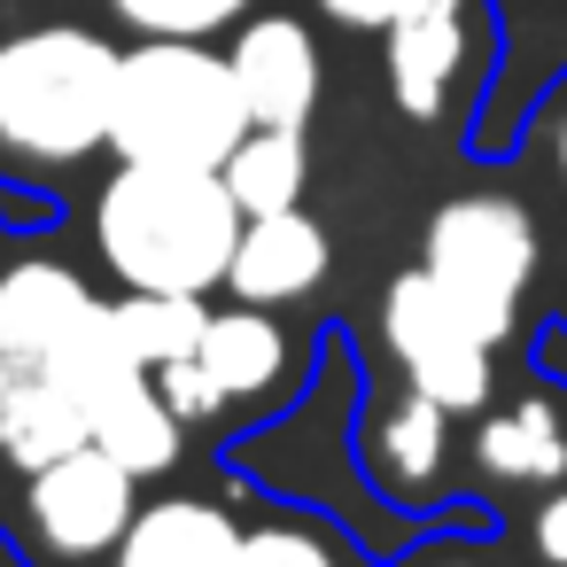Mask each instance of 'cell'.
I'll return each instance as SVG.
<instances>
[{
	"label": "cell",
	"mask_w": 567,
	"mask_h": 567,
	"mask_svg": "<svg viewBox=\"0 0 567 567\" xmlns=\"http://www.w3.org/2000/svg\"><path fill=\"white\" fill-rule=\"evenodd\" d=\"M241 218L249 210L234 203L226 172H195V164H125L94 195V241L125 288H179V296L218 288Z\"/></svg>",
	"instance_id": "1"
},
{
	"label": "cell",
	"mask_w": 567,
	"mask_h": 567,
	"mask_svg": "<svg viewBox=\"0 0 567 567\" xmlns=\"http://www.w3.org/2000/svg\"><path fill=\"white\" fill-rule=\"evenodd\" d=\"M249 102L234 79V55H210L203 40H141L117 71L110 148L117 164H195L226 172V156L249 133Z\"/></svg>",
	"instance_id": "2"
},
{
	"label": "cell",
	"mask_w": 567,
	"mask_h": 567,
	"mask_svg": "<svg viewBox=\"0 0 567 567\" xmlns=\"http://www.w3.org/2000/svg\"><path fill=\"white\" fill-rule=\"evenodd\" d=\"M125 55L79 24H40L0 40V156L63 172L110 148Z\"/></svg>",
	"instance_id": "3"
},
{
	"label": "cell",
	"mask_w": 567,
	"mask_h": 567,
	"mask_svg": "<svg viewBox=\"0 0 567 567\" xmlns=\"http://www.w3.org/2000/svg\"><path fill=\"white\" fill-rule=\"evenodd\" d=\"M420 265L474 311V327L505 350L520 311H528V288L544 272V241H536V218L513 203V195H458L427 218L420 234Z\"/></svg>",
	"instance_id": "4"
},
{
	"label": "cell",
	"mask_w": 567,
	"mask_h": 567,
	"mask_svg": "<svg viewBox=\"0 0 567 567\" xmlns=\"http://www.w3.org/2000/svg\"><path fill=\"white\" fill-rule=\"evenodd\" d=\"M381 342H389L396 373L412 389H427L435 404L489 412V396H497V342L474 327V311L427 265H412V272L389 280V296H381Z\"/></svg>",
	"instance_id": "5"
},
{
	"label": "cell",
	"mask_w": 567,
	"mask_h": 567,
	"mask_svg": "<svg viewBox=\"0 0 567 567\" xmlns=\"http://www.w3.org/2000/svg\"><path fill=\"white\" fill-rule=\"evenodd\" d=\"M133 466L110 458L102 443H79L48 466L24 474V520H32V544L48 559H102L125 544V528L141 520L133 505Z\"/></svg>",
	"instance_id": "6"
},
{
	"label": "cell",
	"mask_w": 567,
	"mask_h": 567,
	"mask_svg": "<svg viewBox=\"0 0 567 567\" xmlns=\"http://www.w3.org/2000/svg\"><path fill=\"white\" fill-rule=\"evenodd\" d=\"M389 94L404 117L435 125L474 55V0H404L389 17Z\"/></svg>",
	"instance_id": "7"
},
{
	"label": "cell",
	"mask_w": 567,
	"mask_h": 567,
	"mask_svg": "<svg viewBox=\"0 0 567 567\" xmlns=\"http://www.w3.org/2000/svg\"><path fill=\"white\" fill-rule=\"evenodd\" d=\"M451 404H435L427 389H396L373 404L365 420V474L389 505H435L451 482Z\"/></svg>",
	"instance_id": "8"
},
{
	"label": "cell",
	"mask_w": 567,
	"mask_h": 567,
	"mask_svg": "<svg viewBox=\"0 0 567 567\" xmlns=\"http://www.w3.org/2000/svg\"><path fill=\"white\" fill-rule=\"evenodd\" d=\"M79 443H94L86 389L55 358H0V458L32 474Z\"/></svg>",
	"instance_id": "9"
},
{
	"label": "cell",
	"mask_w": 567,
	"mask_h": 567,
	"mask_svg": "<svg viewBox=\"0 0 567 567\" xmlns=\"http://www.w3.org/2000/svg\"><path fill=\"white\" fill-rule=\"evenodd\" d=\"M234 79H241V102L257 125H311L319 94H327V63H319V40L296 24V17H249L234 32Z\"/></svg>",
	"instance_id": "10"
},
{
	"label": "cell",
	"mask_w": 567,
	"mask_h": 567,
	"mask_svg": "<svg viewBox=\"0 0 567 567\" xmlns=\"http://www.w3.org/2000/svg\"><path fill=\"white\" fill-rule=\"evenodd\" d=\"M474 466L489 482H513V489H551L567 482V396L551 381L520 389L513 404H489L474 412Z\"/></svg>",
	"instance_id": "11"
},
{
	"label": "cell",
	"mask_w": 567,
	"mask_h": 567,
	"mask_svg": "<svg viewBox=\"0 0 567 567\" xmlns=\"http://www.w3.org/2000/svg\"><path fill=\"white\" fill-rule=\"evenodd\" d=\"M334 249H327V226L311 210H265V218H241V241H234V265H226V288L241 303H296L327 280Z\"/></svg>",
	"instance_id": "12"
},
{
	"label": "cell",
	"mask_w": 567,
	"mask_h": 567,
	"mask_svg": "<svg viewBox=\"0 0 567 567\" xmlns=\"http://www.w3.org/2000/svg\"><path fill=\"white\" fill-rule=\"evenodd\" d=\"M94 311H102V296L71 265H17V272H0V358H55Z\"/></svg>",
	"instance_id": "13"
},
{
	"label": "cell",
	"mask_w": 567,
	"mask_h": 567,
	"mask_svg": "<svg viewBox=\"0 0 567 567\" xmlns=\"http://www.w3.org/2000/svg\"><path fill=\"white\" fill-rule=\"evenodd\" d=\"M241 544L249 528H234V513L203 497H164V505H141L110 567H241Z\"/></svg>",
	"instance_id": "14"
},
{
	"label": "cell",
	"mask_w": 567,
	"mask_h": 567,
	"mask_svg": "<svg viewBox=\"0 0 567 567\" xmlns=\"http://www.w3.org/2000/svg\"><path fill=\"white\" fill-rule=\"evenodd\" d=\"M195 358H203V373L218 381L226 404H249L288 373V334L265 319V303H234V311H210Z\"/></svg>",
	"instance_id": "15"
},
{
	"label": "cell",
	"mask_w": 567,
	"mask_h": 567,
	"mask_svg": "<svg viewBox=\"0 0 567 567\" xmlns=\"http://www.w3.org/2000/svg\"><path fill=\"white\" fill-rule=\"evenodd\" d=\"M94 443L110 458H125L133 474H164L179 458V412L164 404L156 373H125L94 396Z\"/></svg>",
	"instance_id": "16"
},
{
	"label": "cell",
	"mask_w": 567,
	"mask_h": 567,
	"mask_svg": "<svg viewBox=\"0 0 567 567\" xmlns=\"http://www.w3.org/2000/svg\"><path fill=\"white\" fill-rule=\"evenodd\" d=\"M226 187H234V203H241L249 218L296 210L303 187H311V148H303V133H296V125H249L241 148L226 156Z\"/></svg>",
	"instance_id": "17"
},
{
	"label": "cell",
	"mask_w": 567,
	"mask_h": 567,
	"mask_svg": "<svg viewBox=\"0 0 567 567\" xmlns=\"http://www.w3.org/2000/svg\"><path fill=\"white\" fill-rule=\"evenodd\" d=\"M117 319H125V342H133V358L148 373L172 365V358H195L203 350V327H210L203 296H179V288H133L117 303Z\"/></svg>",
	"instance_id": "18"
},
{
	"label": "cell",
	"mask_w": 567,
	"mask_h": 567,
	"mask_svg": "<svg viewBox=\"0 0 567 567\" xmlns=\"http://www.w3.org/2000/svg\"><path fill=\"white\" fill-rule=\"evenodd\" d=\"M241 9H249V0H117V17L133 32H148V40H210Z\"/></svg>",
	"instance_id": "19"
},
{
	"label": "cell",
	"mask_w": 567,
	"mask_h": 567,
	"mask_svg": "<svg viewBox=\"0 0 567 567\" xmlns=\"http://www.w3.org/2000/svg\"><path fill=\"white\" fill-rule=\"evenodd\" d=\"M241 567H342V551L311 520H265V528H249Z\"/></svg>",
	"instance_id": "20"
},
{
	"label": "cell",
	"mask_w": 567,
	"mask_h": 567,
	"mask_svg": "<svg viewBox=\"0 0 567 567\" xmlns=\"http://www.w3.org/2000/svg\"><path fill=\"white\" fill-rule=\"evenodd\" d=\"M156 389H164V404H172L179 420H210V412H226L218 381L203 373V358H172V365H156Z\"/></svg>",
	"instance_id": "21"
},
{
	"label": "cell",
	"mask_w": 567,
	"mask_h": 567,
	"mask_svg": "<svg viewBox=\"0 0 567 567\" xmlns=\"http://www.w3.org/2000/svg\"><path fill=\"white\" fill-rule=\"evenodd\" d=\"M528 148H536V164L567 187V71H559V86L536 102V117H528Z\"/></svg>",
	"instance_id": "22"
},
{
	"label": "cell",
	"mask_w": 567,
	"mask_h": 567,
	"mask_svg": "<svg viewBox=\"0 0 567 567\" xmlns=\"http://www.w3.org/2000/svg\"><path fill=\"white\" fill-rule=\"evenodd\" d=\"M528 559L536 567H567V482H551L528 513Z\"/></svg>",
	"instance_id": "23"
},
{
	"label": "cell",
	"mask_w": 567,
	"mask_h": 567,
	"mask_svg": "<svg viewBox=\"0 0 567 567\" xmlns=\"http://www.w3.org/2000/svg\"><path fill=\"white\" fill-rule=\"evenodd\" d=\"M319 9L334 24H350V32H389V17L404 9V0H319Z\"/></svg>",
	"instance_id": "24"
},
{
	"label": "cell",
	"mask_w": 567,
	"mask_h": 567,
	"mask_svg": "<svg viewBox=\"0 0 567 567\" xmlns=\"http://www.w3.org/2000/svg\"><path fill=\"white\" fill-rule=\"evenodd\" d=\"M420 567H489V559H482V551H466V544H443V551H427Z\"/></svg>",
	"instance_id": "25"
}]
</instances>
